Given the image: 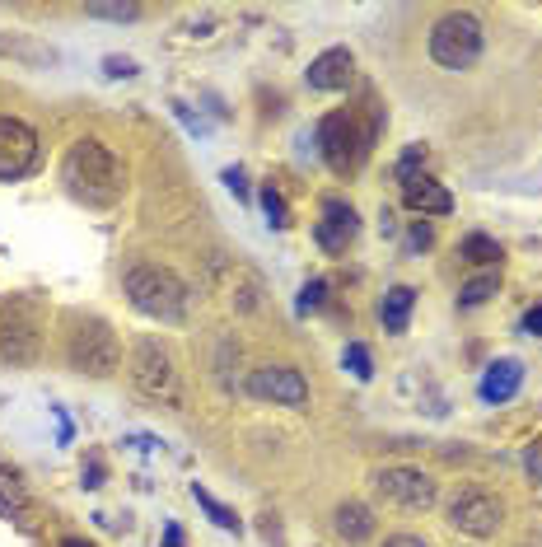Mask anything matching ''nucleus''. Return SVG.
Masks as SVG:
<instances>
[{
	"mask_svg": "<svg viewBox=\"0 0 542 547\" xmlns=\"http://www.w3.org/2000/svg\"><path fill=\"white\" fill-rule=\"evenodd\" d=\"M103 75H108V80H131V75H136V61L131 57H103Z\"/></svg>",
	"mask_w": 542,
	"mask_h": 547,
	"instance_id": "cd10ccee",
	"label": "nucleus"
},
{
	"mask_svg": "<svg viewBox=\"0 0 542 547\" xmlns=\"http://www.w3.org/2000/svg\"><path fill=\"white\" fill-rule=\"evenodd\" d=\"M519 384H524V365L519 360H496V365H486L477 393H482V403H510Z\"/></svg>",
	"mask_w": 542,
	"mask_h": 547,
	"instance_id": "dca6fc26",
	"label": "nucleus"
},
{
	"mask_svg": "<svg viewBox=\"0 0 542 547\" xmlns=\"http://www.w3.org/2000/svg\"><path fill=\"white\" fill-rule=\"evenodd\" d=\"M192 501H197L201 510L211 515V524H215V529H225V533H239V529H243V519L234 515L229 505H220V501H215V496H211V491H206V487H197V482H192Z\"/></svg>",
	"mask_w": 542,
	"mask_h": 547,
	"instance_id": "aec40b11",
	"label": "nucleus"
},
{
	"mask_svg": "<svg viewBox=\"0 0 542 547\" xmlns=\"http://www.w3.org/2000/svg\"><path fill=\"white\" fill-rule=\"evenodd\" d=\"M66 365H71L75 375H89V379L117 375L122 342H117L113 323L99 314H71V328H66Z\"/></svg>",
	"mask_w": 542,
	"mask_h": 547,
	"instance_id": "20e7f679",
	"label": "nucleus"
},
{
	"mask_svg": "<svg viewBox=\"0 0 542 547\" xmlns=\"http://www.w3.org/2000/svg\"><path fill=\"white\" fill-rule=\"evenodd\" d=\"M374 529H379V519H374V510L365 501H342L337 510H332V533H337L346 547L370 543Z\"/></svg>",
	"mask_w": 542,
	"mask_h": 547,
	"instance_id": "4468645a",
	"label": "nucleus"
},
{
	"mask_svg": "<svg viewBox=\"0 0 542 547\" xmlns=\"http://www.w3.org/2000/svg\"><path fill=\"white\" fill-rule=\"evenodd\" d=\"M351 75H356V57H351L346 47H328V52H318V57L309 61L304 80H309L314 94H337V89L351 85Z\"/></svg>",
	"mask_w": 542,
	"mask_h": 547,
	"instance_id": "ddd939ff",
	"label": "nucleus"
},
{
	"mask_svg": "<svg viewBox=\"0 0 542 547\" xmlns=\"http://www.w3.org/2000/svg\"><path fill=\"white\" fill-rule=\"evenodd\" d=\"M85 15L108 19V24H131V19H141V5H89Z\"/></svg>",
	"mask_w": 542,
	"mask_h": 547,
	"instance_id": "5701e85b",
	"label": "nucleus"
},
{
	"mask_svg": "<svg viewBox=\"0 0 542 547\" xmlns=\"http://www.w3.org/2000/svg\"><path fill=\"white\" fill-rule=\"evenodd\" d=\"M43 337H47V314L38 295L19 290V295L0 300V360L5 365H38Z\"/></svg>",
	"mask_w": 542,
	"mask_h": 547,
	"instance_id": "7ed1b4c3",
	"label": "nucleus"
},
{
	"mask_svg": "<svg viewBox=\"0 0 542 547\" xmlns=\"http://www.w3.org/2000/svg\"><path fill=\"white\" fill-rule=\"evenodd\" d=\"M342 365H346V370H351V375H356V379H360V384H365V379H370V375H374V360H370V346H360V342H351V346H346V351H342Z\"/></svg>",
	"mask_w": 542,
	"mask_h": 547,
	"instance_id": "4be33fe9",
	"label": "nucleus"
},
{
	"mask_svg": "<svg viewBox=\"0 0 542 547\" xmlns=\"http://www.w3.org/2000/svg\"><path fill=\"white\" fill-rule=\"evenodd\" d=\"M262 211H267V220H271V225H276V230H286V225H290L286 197H281V192L271 188V183H267V188H262Z\"/></svg>",
	"mask_w": 542,
	"mask_h": 547,
	"instance_id": "393cba45",
	"label": "nucleus"
},
{
	"mask_svg": "<svg viewBox=\"0 0 542 547\" xmlns=\"http://www.w3.org/2000/svg\"><path fill=\"white\" fill-rule=\"evenodd\" d=\"M421 164H426V150H421V145H407L402 159H398V183H402V188L421 178Z\"/></svg>",
	"mask_w": 542,
	"mask_h": 547,
	"instance_id": "b1692460",
	"label": "nucleus"
},
{
	"mask_svg": "<svg viewBox=\"0 0 542 547\" xmlns=\"http://www.w3.org/2000/svg\"><path fill=\"white\" fill-rule=\"evenodd\" d=\"M127 375L136 384L141 398L159 407H173V412H183V370H178V360L164 342L155 337H141V342H131V360H127Z\"/></svg>",
	"mask_w": 542,
	"mask_h": 547,
	"instance_id": "423d86ee",
	"label": "nucleus"
},
{
	"mask_svg": "<svg viewBox=\"0 0 542 547\" xmlns=\"http://www.w3.org/2000/svg\"><path fill=\"white\" fill-rule=\"evenodd\" d=\"M0 515H10L24 524V515H29V496H24V487H19V477L0 463Z\"/></svg>",
	"mask_w": 542,
	"mask_h": 547,
	"instance_id": "a211bd4d",
	"label": "nucleus"
},
{
	"mask_svg": "<svg viewBox=\"0 0 542 547\" xmlns=\"http://www.w3.org/2000/svg\"><path fill=\"white\" fill-rule=\"evenodd\" d=\"M402 202H407V211H416V216H449V211H454L449 188L435 183V178H416V183H407V188H402Z\"/></svg>",
	"mask_w": 542,
	"mask_h": 547,
	"instance_id": "2eb2a0df",
	"label": "nucleus"
},
{
	"mask_svg": "<svg viewBox=\"0 0 542 547\" xmlns=\"http://www.w3.org/2000/svg\"><path fill=\"white\" fill-rule=\"evenodd\" d=\"M61 547H94V543H85V538H61Z\"/></svg>",
	"mask_w": 542,
	"mask_h": 547,
	"instance_id": "72a5a7b5",
	"label": "nucleus"
},
{
	"mask_svg": "<svg viewBox=\"0 0 542 547\" xmlns=\"http://www.w3.org/2000/svg\"><path fill=\"white\" fill-rule=\"evenodd\" d=\"M426 47L440 71H472L486 47V29H482V19L468 15V10H449V15L435 19Z\"/></svg>",
	"mask_w": 542,
	"mask_h": 547,
	"instance_id": "0eeeda50",
	"label": "nucleus"
},
{
	"mask_svg": "<svg viewBox=\"0 0 542 547\" xmlns=\"http://www.w3.org/2000/svg\"><path fill=\"white\" fill-rule=\"evenodd\" d=\"M122 290L136 314L159 318V323H183L187 318V300L192 290L173 267H159V262H131L122 272Z\"/></svg>",
	"mask_w": 542,
	"mask_h": 547,
	"instance_id": "f03ea898",
	"label": "nucleus"
},
{
	"mask_svg": "<svg viewBox=\"0 0 542 547\" xmlns=\"http://www.w3.org/2000/svg\"><path fill=\"white\" fill-rule=\"evenodd\" d=\"M323 300H328V281H304L300 286V300H295V309H300V314H314V309H323Z\"/></svg>",
	"mask_w": 542,
	"mask_h": 547,
	"instance_id": "a878e982",
	"label": "nucleus"
},
{
	"mask_svg": "<svg viewBox=\"0 0 542 547\" xmlns=\"http://www.w3.org/2000/svg\"><path fill=\"white\" fill-rule=\"evenodd\" d=\"M360 234V216H356V206L351 202H323V216H318L314 225V239L318 248H328V253H346V244Z\"/></svg>",
	"mask_w": 542,
	"mask_h": 547,
	"instance_id": "f8f14e48",
	"label": "nucleus"
},
{
	"mask_svg": "<svg viewBox=\"0 0 542 547\" xmlns=\"http://www.w3.org/2000/svg\"><path fill=\"white\" fill-rule=\"evenodd\" d=\"M225 188L234 192V197H243V202H248V183H243L239 169H225Z\"/></svg>",
	"mask_w": 542,
	"mask_h": 547,
	"instance_id": "c756f323",
	"label": "nucleus"
},
{
	"mask_svg": "<svg viewBox=\"0 0 542 547\" xmlns=\"http://www.w3.org/2000/svg\"><path fill=\"white\" fill-rule=\"evenodd\" d=\"M444 519H449V529L468 533V538H496L505 529V501L491 496L486 487H463L449 496Z\"/></svg>",
	"mask_w": 542,
	"mask_h": 547,
	"instance_id": "6e6552de",
	"label": "nucleus"
},
{
	"mask_svg": "<svg viewBox=\"0 0 542 547\" xmlns=\"http://www.w3.org/2000/svg\"><path fill=\"white\" fill-rule=\"evenodd\" d=\"M384 547H430L421 533H393V538H384Z\"/></svg>",
	"mask_w": 542,
	"mask_h": 547,
	"instance_id": "c85d7f7f",
	"label": "nucleus"
},
{
	"mask_svg": "<svg viewBox=\"0 0 542 547\" xmlns=\"http://www.w3.org/2000/svg\"><path fill=\"white\" fill-rule=\"evenodd\" d=\"M61 183H66V192H71L75 202L113 206V202H122V192H127V164L103 141L80 136V141L66 150V159H61Z\"/></svg>",
	"mask_w": 542,
	"mask_h": 547,
	"instance_id": "f257e3e1",
	"label": "nucleus"
},
{
	"mask_svg": "<svg viewBox=\"0 0 542 547\" xmlns=\"http://www.w3.org/2000/svg\"><path fill=\"white\" fill-rule=\"evenodd\" d=\"M500 290V276L496 272H482V276H472L468 286L458 290V309H477V304H486L491 295Z\"/></svg>",
	"mask_w": 542,
	"mask_h": 547,
	"instance_id": "412c9836",
	"label": "nucleus"
},
{
	"mask_svg": "<svg viewBox=\"0 0 542 547\" xmlns=\"http://www.w3.org/2000/svg\"><path fill=\"white\" fill-rule=\"evenodd\" d=\"M519 328H524V332H533V337H542V304H533V309H528Z\"/></svg>",
	"mask_w": 542,
	"mask_h": 547,
	"instance_id": "7c9ffc66",
	"label": "nucleus"
},
{
	"mask_svg": "<svg viewBox=\"0 0 542 547\" xmlns=\"http://www.w3.org/2000/svg\"><path fill=\"white\" fill-rule=\"evenodd\" d=\"M412 304H416V290L412 286H388L384 300H379V323H384L388 332H407Z\"/></svg>",
	"mask_w": 542,
	"mask_h": 547,
	"instance_id": "f3484780",
	"label": "nucleus"
},
{
	"mask_svg": "<svg viewBox=\"0 0 542 547\" xmlns=\"http://www.w3.org/2000/svg\"><path fill=\"white\" fill-rule=\"evenodd\" d=\"M435 244V230H430V220H412V230H407V248L421 253V248Z\"/></svg>",
	"mask_w": 542,
	"mask_h": 547,
	"instance_id": "bb28decb",
	"label": "nucleus"
},
{
	"mask_svg": "<svg viewBox=\"0 0 542 547\" xmlns=\"http://www.w3.org/2000/svg\"><path fill=\"white\" fill-rule=\"evenodd\" d=\"M243 389H248V398L271 403V407H304L309 403V379H304L295 365H257V370H248Z\"/></svg>",
	"mask_w": 542,
	"mask_h": 547,
	"instance_id": "9d476101",
	"label": "nucleus"
},
{
	"mask_svg": "<svg viewBox=\"0 0 542 547\" xmlns=\"http://www.w3.org/2000/svg\"><path fill=\"white\" fill-rule=\"evenodd\" d=\"M379 131H384V113L374 108L370 127H356V113H328L323 122H318V155H323V164H328L337 178H346V173L360 169V159L374 150V141H379Z\"/></svg>",
	"mask_w": 542,
	"mask_h": 547,
	"instance_id": "39448f33",
	"label": "nucleus"
},
{
	"mask_svg": "<svg viewBox=\"0 0 542 547\" xmlns=\"http://www.w3.org/2000/svg\"><path fill=\"white\" fill-rule=\"evenodd\" d=\"M458 258L472 262V267H491V262H500V244L491 239V234H463Z\"/></svg>",
	"mask_w": 542,
	"mask_h": 547,
	"instance_id": "6ab92c4d",
	"label": "nucleus"
},
{
	"mask_svg": "<svg viewBox=\"0 0 542 547\" xmlns=\"http://www.w3.org/2000/svg\"><path fill=\"white\" fill-rule=\"evenodd\" d=\"M85 487H89V491H99V487H103V463H99V459H89V468H85Z\"/></svg>",
	"mask_w": 542,
	"mask_h": 547,
	"instance_id": "2f4dec72",
	"label": "nucleus"
},
{
	"mask_svg": "<svg viewBox=\"0 0 542 547\" xmlns=\"http://www.w3.org/2000/svg\"><path fill=\"white\" fill-rule=\"evenodd\" d=\"M528 473L542 477V440H538V445H528Z\"/></svg>",
	"mask_w": 542,
	"mask_h": 547,
	"instance_id": "473e14b6",
	"label": "nucleus"
},
{
	"mask_svg": "<svg viewBox=\"0 0 542 547\" xmlns=\"http://www.w3.org/2000/svg\"><path fill=\"white\" fill-rule=\"evenodd\" d=\"M374 491H379L388 505L412 510V515H421V510H430V505L440 501V482L430 473H421V468H407V463L379 468V473H374Z\"/></svg>",
	"mask_w": 542,
	"mask_h": 547,
	"instance_id": "1a4fd4ad",
	"label": "nucleus"
},
{
	"mask_svg": "<svg viewBox=\"0 0 542 547\" xmlns=\"http://www.w3.org/2000/svg\"><path fill=\"white\" fill-rule=\"evenodd\" d=\"M38 164V131L24 117H0V183H15Z\"/></svg>",
	"mask_w": 542,
	"mask_h": 547,
	"instance_id": "9b49d317",
	"label": "nucleus"
}]
</instances>
